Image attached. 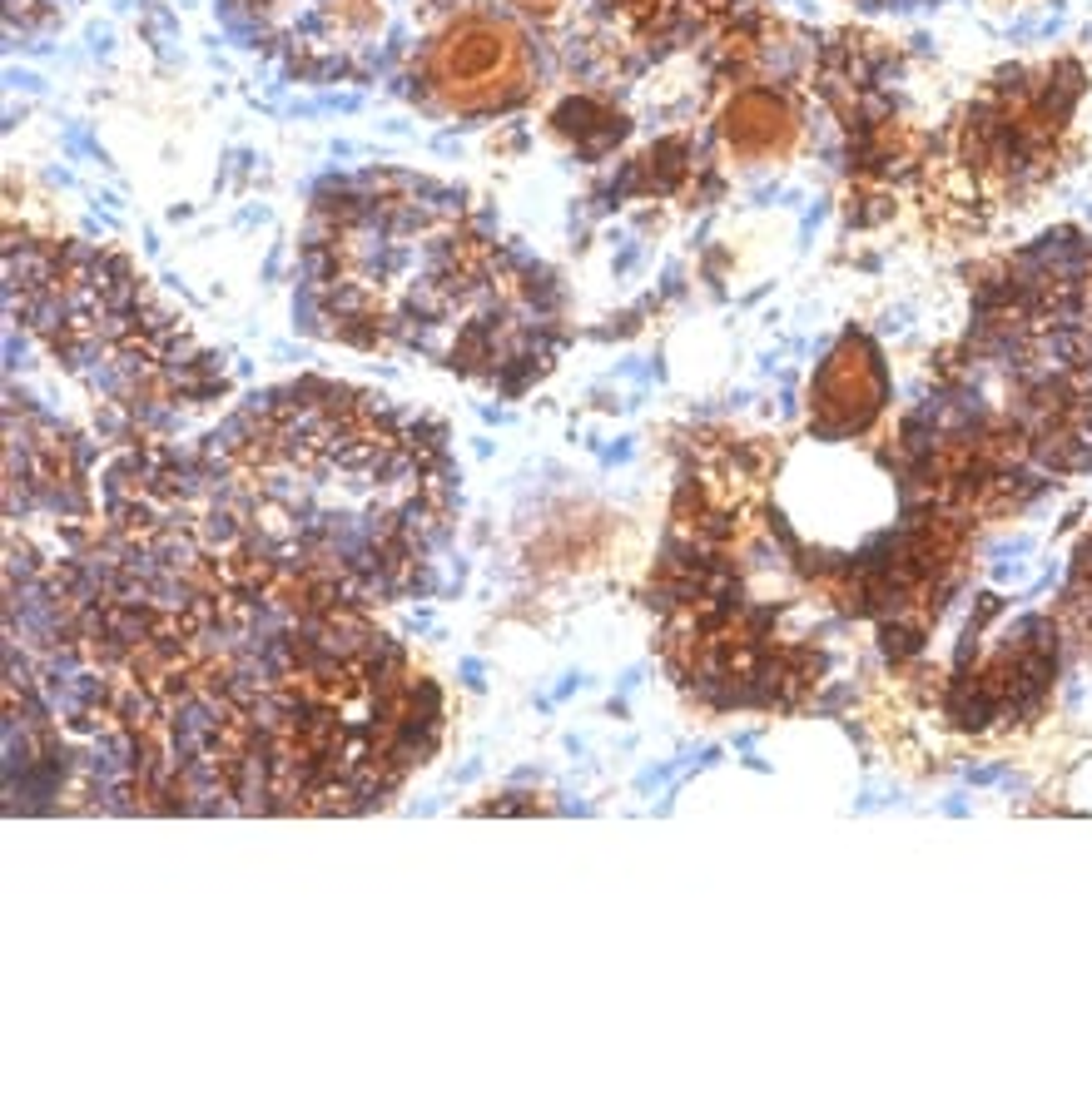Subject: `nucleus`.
Listing matches in <instances>:
<instances>
[{"mask_svg": "<svg viewBox=\"0 0 1092 1097\" xmlns=\"http://www.w3.org/2000/svg\"><path fill=\"white\" fill-rule=\"evenodd\" d=\"M437 517V453L373 397L293 387L219 453V546L259 581L377 601L412 581Z\"/></svg>", "mask_w": 1092, "mask_h": 1097, "instance_id": "1", "label": "nucleus"}, {"mask_svg": "<svg viewBox=\"0 0 1092 1097\" xmlns=\"http://www.w3.org/2000/svg\"><path fill=\"white\" fill-rule=\"evenodd\" d=\"M422 194L417 185L392 199L338 204L318 243L328 319L358 343L422 348L443 368L497 363L507 353L497 323H517V298H536V288L517 294L501 253L462 224L457 204Z\"/></svg>", "mask_w": 1092, "mask_h": 1097, "instance_id": "2", "label": "nucleus"}, {"mask_svg": "<svg viewBox=\"0 0 1092 1097\" xmlns=\"http://www.w3.org/2000/svg\"><path fill=\"white\" fill-rule=\"evenodd\" d=\"M274 50L309 75H367L433 20V0H239Z\"/></svg>", "mask_w": 1092, "mask_h": 1097, "instance_id": "3", "label": "nucleus"}, {"mask_svg": "<svg viewBox=\"0 0 1092 1097\" xmlns=\"http://www.w3.org/2000/svg\"><path fill=\"white\" fill-rule=\"evenodd\" d=\"M526 40L501 16L482 6L447 10V20L422 40L417 55V84L427 105L452 115H482L507 109L526 95Z\"/></svg>", "mask_w": 1092, "mask_h": 1097, "instance_id": "4", "label": "nucleus"}]
</instances>
